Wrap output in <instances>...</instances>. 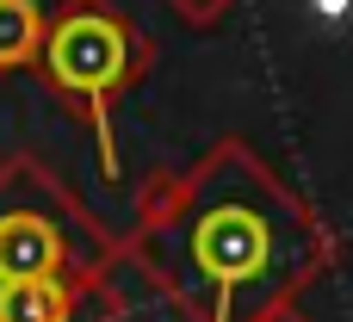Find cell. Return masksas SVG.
Returning <instances> with one entry per match:
<instances>
[{
	"label": "cell",
	"instance_id": "cell-1",
	"mask_svg": "<svg viewBox=\"0 0 353 322\" xmlns=\"http://www.w3.org/2000/svg\"><path fill=\"white\" fill-rule=\"evenodd\" d=\"M316 230L242 149L217 155L161 217V273L205 322H248L310 267Z\"/></svg>",
	"mask_w": 353,
	"mask_h": 322
},
{
	"label": "cell",
	"instance_id": "cell-2",
	"mask_svg": "<svg viewBox=\"0 0 353 322\" xmlns=\"http://www.w3.org/2000/svg\"><path fill=\"white\" fill-rule=\"evenodd\" d=\"M105 236L68 205V192L25 155L0 168V285L99 273Z\"/></svg>",
	"mask_w": 353,
	"mask_h": 322
},
{
	"label": "cell",
	"instance_id": "cell-3",
	"mask_svg": "<svg viewBox=\"0 0 353 322\" xmlns=\"http://www.w3.org/2000/svg\"><path fill=\"white\" fill-rule=\"evenodd\" d=\"M43 74L56 93H68L74 105H87L99 118V137H105V99L130 81L137 68V37L130 25L99 6V0H74L50 31H43Z\"/></svg>",
	"mask_w": 353,
	"mask_h": 322
},
{
	"label": "cell",
	"instance_id": "cell-4",
	"mask_svg": "<svg viewBox=\"0 0 353 322\" xmlns=\"http://www.w3.org/2000/svg\"><path fill=\"white\" fill-rule=\"evenodd\" d=\"M43 31H50V19L37 12V0H0V74L37 62L43 56Z\"/></svg>",
	"mask_w": 353,
	"mask_h": 322
}]
</instances>
